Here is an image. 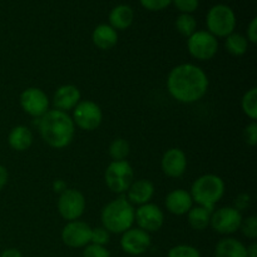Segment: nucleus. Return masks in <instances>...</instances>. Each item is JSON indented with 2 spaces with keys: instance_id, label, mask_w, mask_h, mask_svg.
Listing matches in <instances>:
<instances>
[{
  "instance_id": "obj_1",
  "label": "nucleus",
  "mask_w": 257,
  "mask_h": 257,
  "mask_svg": "<svg viewBox=\"0 0 257 257\" xmlns=\"http://www.w3.org/2000/svg\"><path fill=\"white\" fill-rule=\"evenodd\" d=\"M208 77L203 69L191 63L177 65L167 77V89L177 102H198L208 90Z\"/></svg>"
},
{
  "instance_id": "obj_2",
  "label": "nucleus",
  "mask_w": 257,
  "mask_h": 257,
  "mask_svg": "<svg viewBox=\"0 0 257 257\" xmlns=\"http://www.w3.org/2000/svg\"><path fill=\"white\" fill-rule=\"evenodd\" d=\"M38 127L43 141L55 150L69 146L74 138L75 124L67 112L49 109L38 118Z\"/></svg>"
},
{
  "instance_id": "obj_3",
  "label": "nucleus",
  "mask_w": 257,
  "mask_h": 257,
  "mask_svg": "<svg viewBox=\"0 0 257 257\" xmlns=\"http://www.w3.org/2000/svg\"><path fill=\"white\" fill-rule=\"evenodd\" d=\"M135 207L127 200V197L120 195L115 200L103 207L100 213L102 225L109 233H123L135 223Z\"/></svg>"
},
{
  "instance_id": "obj_4",
  "label": "nucleus",
  "mask_w": 257,
  "mask_h": 257,
  "mask_svg": "<svg viewBox=\"0 0 257 257\" xmlns=\"http://www.w3.org/2000/svg\"><path fill=\"white\" fill-rule=\"evenodd\" d=\"M190 195L198 206L213 211L225 195V182L217 175H203L192 183Z\"/></svg>"
},
{
  "instance_id": "obj_5",
  "label": "nucleus",
  "mask_w": 257,
  "mask_h": 257,
  "mask_svg": "<svg viewBox=\"0 0 257 257\" xmlns=\"http://www.w3.org/2000/svg\"><path fill=\"white\" fill-rule=\"evenodd\" d=\"M104 181L113 193L123 195L135 181V171L127 161H113L105 170Z\"/></svg>"
},
{
  "instance_id": "obj_6",
  "label": "nucleus",
  "mask_w": 257,
  "mask_h": 257,
  "mask_svg": "<svg viewBox=\"0 0 257 257\" xmlns=\"http://www.w3.org/2000/svg\"><path fill=\"white\" fill-rule=\"evenodd\" d=\"M206 24H207L208 33H211L213 37L226 38L235 30V13L227 5H215L208 12L207 18H206Z\"/></svg>"
},
{
  "instance_id": "obj_7",
  "label": "nucleus",
  "mask_w": 257,
  "mask_h": 257,
  "mask_svg": "<svg viewBox=\"0 0 257 257\" xmlns=\"http://www.w3.org/2000/svg\"><path fill=\"white\" fill-rule=\"evenodd\" d=\"M73 122L80 130L92 132L103 120V113L99 105L93 100H80L73 109Z\"/></svg>"
},
{
  "instance_id": "obj_8",
  "label": "nucleus",
  "mask_w": 257,
  "mask_h": 257,
  "mask_svg": "<svg viewBox=\"0 0 257 257\" xmlns=\"http://www.w3.org/2000/svg\"><path fill=\"white\" fill-rule=\"evenodd\" d=\"M187 49L198 60H210L218 50L217 38L207 30H196L187 40Z\"/></svg>"
},
{
  "instance_id": "obj_9",
  "label": "nucleus",
  "mask_w": 257,
  "mask_h": 257,
  "mask_svg": "<svg viewBox=\"0 0 257 257\" xmlns=\"http://www.w3.org/2000/svg\"><path fill=\"white\" fill-rule=\"evenodd\" d=\"M58 211L64 220H79L85 210V198L80 191L67 188L60 193L58 198Z\"/></svg>"
},
{
  "instance_id": "obj_10",
  "label": "nucleus",
  "mask_w": 257,
  "mask_h": 257,
  "mask_svg": "<svg viewBox=\"0 0 257 257\" xmlns=\"http://www.w3.org/2000/svg\"><path fill=\"white\" fill-rule=\"evenodd\" d=\"M242 220V213L235 207H221L212 211L210 226L221 235H230L240 230Z\"/></svg>"
},
{
  "instance_id": "obj_11",
  "label": "nucleus",
  "mask_w": 257,
  "mask_h": 257,
  "mask_svg": "<svg viewBox=\"0 0 257 257\" xmlns=\"http://www.w3.org/2000/svg\"><path fill=\"white\" fill-rule=\"evenodd\" d=\"M23 110L34 118H40L49 110V98L40 88H27L20 94Z\"/></svg>"
},
{
  "instance_id": "obj_12",
  "label": "nucleus",
  "mask_w": 257,
  "mask_h": 257,
  "mask_svg": "<svg viewBox=\"0 0 257 257\" xmlns=\"http://www.w3.org/2000/svg\"><path fill=\"white\" fill-rule=\"evenodd\" d=\"M135 222L137 223L138 228L146 231V232H157L163 226L165 215L157 205L148 202L146 205L140 206L136 210Z\"/></svg>"
},
{
  "instance_id": "obj_13",
  "label": "nucleus",
  "mask_w": 257,
  "mask_h": 257,
  "mask_svg": "<svg viewBox=\"0 0 257 257\" xmlns=\"http://www.w3.org/2000/svg\"><path fill=\"white\" fill-rule=\"evenodd\" d=\"M92 227L87 222L75 220L69 221L62 231V241L64 245L73 248L85 247L90 243Z\"/></svg>"
},
{
  "instance_id": "obj_14",
  "label": "nucleus",
  "mask_w": 257,
  "mask_h": 257,
  "mask_svg": "<svg viewBox=\"0 0 257 257\" xmlns=\"http://www.w3.org/2000/svg\"><path fill=\"white\" fill-rule=\"evenodd\" d=\"M150 233L141 230L138 227H131L125 232L122 233L120 238V247L125 253L132 256H140L147 252L148 248L151 247Z\"/></svg>"
},
{
  "instance_id": "obj_15",
  "label": "nucleus",
  "mask_w": 257,
  "mask_h": 257,
  "mask_svg": "<svg viewBox=\"0 0 257 257\" xmlns=\"http://www.w3.org/2000/svg\"><path fill=\"white\" fill-rule=\"evenodd\" d=\"M163 173L171 178H178L185 175L187 168L186 153L180 148H170L166 151L161 161Z\"/></svg>"
},
{
  "instance_id": "obj_16",
  "label": "nucleus",
  "mask_w": 257,
  "mask_h": 257,
  "mask_svg": "<svg viewBox=\"0 0 257 257\" xmlns=\"http://www.w3.org/2000/svg\"><path fill=\"white\" fill-rule=\"evenodd\" d=\"M80 90L78 87L73 84L60 85L54 93L53 98V104L55 109L62 110V112H68L70 109H74L75 105L80 102Z\"/></svg>"
},
{
  "instance_id": "obj_17",
  "label": "nucleus",
  "mask_w": 257,
  "mask_h": 257,
  "mask_svg": "<svg viewBox=\"0 0 257 257\" xmlns=\"http://www.w3.org/2000/svg\"><path fill=\"white\" fill-rule=\"evenodd\" d=\"M165 205L168 212L173 213V215L182 216L187 215L188 211L192 208L193 201L190 192L182 190V188H178V190H173L168 193L167 197H166Z\"/></svg>"
},
{
  "instance_id": "obj_18",
  "label": "nucleus",
  "mask_w": 257,
  "mask_h": 257,
  "mask_svg": "<svg viewBox=\"0 0 257 257\" xmlns=\"http://www.w3.org/2000/svg\"><path fill=\"white\" fill-rule=\"evenodd\" d=\"M127 200L132 205L142 206L150 202L155 195V186L148 180L133 181L127 192Z\"/></svg>"
},
{
  "instance_id": "obj_19",
  "label": "nucleus",
  "mask_w": 257,
  "mask_h": 257,
  "mask_svg": "<svg viewBox=\"0 0 257 257\" xmlns=\"http://www.w3.org/2000/svg\"><path fill=\"white\" fill-rule=\"evenodd\" d=\"M92 40L97 48L102 50L112 49L118 42L117 30L108 24H100L93 30Z\"/></svg>"
},
{
  "instance_id": "obj_20",
  "label": "nucleus",
  "mask_w": 257,
  "mask_h": 257,
  "mask_svg": "<svg viewBox=\"0 0 257 257\" xmlns=\"http://www.w3.org/2000/svg\"><path fill=\"white\" fill-rule=\"evenodd\" d=\"M8 142L14 151L24 152V151L29 150L33 143L32 131L25 125H17L10 131L9 136H8Z\"/></svg>"
},
{
  "instance_id": "obj_21",
  "label": "nucleus",
  "mask_w": 257,
  "mask_h": 257,
  "mask_svg": "<svg viewBox=\"0 0 257 257\" xmlns=\"http://www.w3.org/2000/svg\"><path fill=\"white\" fill-rule=\"evenodd\" d=\"M215 257H247L246 246L233 237L222 238L216 245Z\"/></svg>"
},
{
  "instance_id": "obj_22",
  "label": "nucleus",
  "mask_w": 257,
  "mask_h": 257,
  "mask_svg": "<svg viewBox=\"0 0 257 257\" xmlns=\"http://www.w3.org/2000/svg\"><path fill=\"white\" fill-rule=\"evenodd\" d=\"M133 18L135 13L132 8L128 5H118L109 14L110 27L115 30H124L132 25Z\"/></svg>"
},
{
  "instance_id": "obj_23",
  "label": "nucleus",
  "mask_w": 257,
  "mask_h": 257,
  "mask_svg": "<svg viewBox=\"0 0 257 257\" xmlns=\"http://www.w3.org/2000/svg\"><path fill=\"white\" fill-rule=\"evenodd\" d=\"M211 215L212 211L201 206H196L187 212V221L193 230L203 231L210 226Z\"/></svg>"
},
{
  "instance_id": "obj_24",
  "label": "nucleus",
  "mask_w": 257,
  "mask_h": 257,
  "mask_svg": "<svg viewBox=\"0 0 257 257\" xmlns=\"http://www.w3.org/2000/svg\"><path fill=\"white\" fill-rule=\"evenodd\" d=\"M225 47L230 54L235 55V57H241L247 52L248 40L246 39L245 35L233 32L226 37Z\"/></svg>"
},
{
  "instance_id": "obj_25",
  "label": "nucleus",
  "mask_w": 257,
  "mask_h": 257,
  "mask_svg": "<svg viewBox=\"0 0 257 257\" xmlns=\"http://www.w3.org/2000/svg\"><path fill=\"white\" fill-rule=\"evenodd\" d=\"M241 107H242L243 113L250 119H257V88H251L243 94L242 100H241Z\"/></svg>"
},
{
  "instance_id": "obj_26",
  "label": "nucleus",
  "mask_w": 257,
  "mask_h": 257,
  "mask_svg": "<svg viewBox=\"0 0 257 257\" xmlns=\"http://www.w3.org/2000/svg\"><path fill=\"white\" fill-rule=\"evenodd\" d=\"M130 152V143L123 138H117L109 146V156L113 158V161H125Z\"/></svg>"
},
{
  "instance_id": "obj_27",
  "label": "nucleus",
  "mask_w": 257,
  "mask_h": 257,
  "mask_svg": "<svg viewBox=\"0 0 257 257\" xmlns=\"http://www.w3.org/2000/svg\"><path fill=\"white\" fill-rule=\"evenodd\" d=\"M197 23L191 14H181L176 19V29L183 35V37H191L196 32Z\"/></svg>"
},
{
  "instance_id": "obj_28",
  "label": "nucleus",
  "mask_w": 257,
  "mask_h": 257,
  "mask_svg": "<svg viewBox=\"0 0 257 257\" xmlns=\"http://www.w3.org/2000/svg\"><path fill=\"white\" fill-rule=\"evenodd\" d=\"M167 257H201V253L191 245H177L168 251Z\"/></svg>"
},
{
  "instance_id": "obj_29",
  "label": "nucleus",
  "mask_w": 257,
  "mask_h": 257,
  "mask_svg": "<svg viewBox=\"0 0 257 257\" xmlns=\"http://www.w3.org/2000/svg\"><path fill=\"white\" fill-rule=\"evenodd\" d=\"M241 231H242L243 236L247 238L255 240L257 237V217L256 216H250L246 220H242L240 226Z\"/></svg>"
},
{
  "instance_id": "obj_30",
  "label": "nucleus",
  "mask_w": 257,
  "mask_h": 257,
  "mask_svg": "<svg viewBox=\"0 0 257 257\" xmlns=\"http://www.w3.org/2000/svg\"><path fill=\"white\" fill-rule=\"evenodd\" d=\"M110 240V233L104 227L92 228V236H90V243L99 246H105Z\"/></svg>"
},
{
  "instance_id": "obj_31",
  "label": "nucleus",
  "mask_w": 257,
  "mask_h": 257,
  "mask_svg": "<svg viewBox=\"0 0 257 257\" xmlns=\"http://www.w3.org/2000/svg\"><path fill=\"white\" fill-rule=\"evenodd\" d=\"M83 257H110V253L104 246L89 243V245H87L84 247Z\"/></svg>"
},
{
  "instance_id": "obj_32",
  "label": "nucleus",
  "mask_w": 257,
  "mask_h": 257,
  "mask_svg": "<svg viewBox=\"0 0 257 257\" xmlns=\"http://www.w3.org/2000/svg\"><path fill=\"white\" fill-rule=\"evenodd\" d=\"M172 2L183 14H191L198 8V0H172Z\"/></svg>"
},
{
  "instance_id": "obj_33",
  "label": "nucleus",
  "mask_w": 257,
  "mask_h": 257,
  "mask_svg": "<svg viewBox=\"0 0 257 257\" xmlns=\"http://www.w3.org/2000/svg\"><path fill=\"white\" fill-rule=\"evenodd\" d=\"M171 3H172V0H141V4L143 5V8H146L147 10H152V12L165 9Z\"/></svg>"
},
{
  "instance_id": "obj_34",
  "label": "nucleus",
  "mask_w": 257,
  "mask_h": 257,
  "mask_svg": "<svg viewBox=\"0 0 257 257\" xmlns=\"http://www.w3.org/2000/svg\"><path fill=\"white\" fill-rule=\"evenodd\" d=\"M245 140L247 145L256 146L257 145V123L256 120H252V123L245 128Z\"/></svg>"
},
{
  "instance_id": "obj_35",
  "label": "nucleus",
  "mask_w": 257,
  "mask_h": 257,
  "mask_svg": "<svg viewBox=\"0 0 257 257\" xmlns=\"http://www.w3.org/2000/svg\"><path fill=\"white\" fill-rule=\"evenodd\" d=\"M250 202H251L250 195H247V193H241V195H238L237 197H236L235 206H233V207L241 212V211L246 210V208L250 206Z\"/></svg>"
},
{
  "instance_id": "obj_36",
  "label": "nucleus",
  "mask_w": 257,
  "mask_h": 257,
  "mask_svg": "<svg viewBox=\"0 0 257 257\" xmlns=\"http://www.w3.org/2000/svg\"><path fill=\"white\" fill-rule=\"evenodd\" d=\"M246 39H247L248 42L252 43V44H256L257 43V19L256 18H253V19L251 20L250 25H248L247 37H246Z\"/></svg>"
},
{
  "instance_id": "obj_37",
  "label": "nucleus",
  "mask_w": 257,
  "mask_h": 257,
  "mask_svg": "<svg viewBox=\"0 0 257 257\" xmlns=\"http://www.w3.org/2000/svg\"><path fill=\"white\" fill-rule=\"evenodd\" d=\"M8 180H9V173L8 170L3 165H0V191L7 186Z\"/></svg>"
},
{
  "instance_id": "obj_38",
  "label": "nucleus",
  "mask_w": 257,
  "mask_h": 257,
  "mask_svg": "<svg viewBox=\"0 0 257 257\" xmlns=\"http://www.w3.org/2000/svg\"><path fill=\"white\" fill-rule=\"evenodd\" d=\"M0 257H23L22 252L17 248H7L0 253Z\"/></svg>"
},
{
  "instance_id": "obj_39",
  "label": "nucleus",
  "mask_w": 257,
  "mask_h": 257,
  "mask_svg": "<svg viewBox=\"0 0 257 257\" xmlns=\"http://www.w3.org/2000/svg\"><path fill=\"white\" fill-rule=\"evenodd\" d=\"M247 257H257V243L252 242L248 247H246Z\"/></svg>"
},
{
  "instance_id": "obj_40",
  "label": "nucleus",
  "mask_w": 257,
  "mask_h": 257,
  "mask_svg": "<svg viewBox=\"0 0 257 257\" xmlns=\"http://www.w3.org/2000/svg\"><path fill=\"white\" fill-rule=\"evenodd\" d=\"M67 190V187H65V183L63 182V181H57V182H54V191L55 192H60L62 193L63 191Z\"/></svg>"
}]
</instances>
